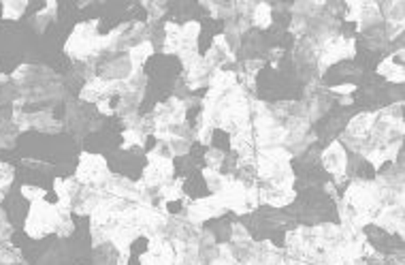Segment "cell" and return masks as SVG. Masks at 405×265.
<instances>
[{"label": "cell", "instance_id": "cell-1", "mask_svg": "<svg viewBox=\"0 0 405 265\" xmlns=\"http://www.w3.org/2000/svg\"><path fill=\"white\" fill-rule=\"evenodd\" d=\"M107 51V34L98 32V19L79 21L64 43V53L73 62H90Z\"/></svg>", "mask_w": 405, "mask_h": 265}, {"label": "cell", "instance_id": "cell-2", "mask_svg": "<svg viewBox=\"0 0 405 265\" xmlns=\"http://www.w3.org/2000/svg\"><path fill=\"white\" fill-rule=\"evenodd\" d=\"M214 194L220 199V203L224 205V209H231V212H235L239 216L252 214L258 207V203H261L258 188L243 184L233 173L222 175V182H220V186H218V190Z\"/></svg>", "mask_w": 405, "mask_h": 265}, {"label": "cell", "instance_id": "cell-3", "mask_svg": "<svg viewBox=\"0 0 405 265\" xmlns=\"http://www.w3.org/2000/svg\"><path fill=\"white\" fill-rule=\"evenodd\" d=\"M60 220V209L56 203H49L47 199L32 201L28 205V214L23 220V233L30 239H45L47 235H56Z\"/></svg>", "mask_w": 405, "mask_h": 265}, {"label": "cell", "instance_id": "cell-4", "mask_svg": "<svg viewBox=\"0 0 405 265\" xmlns=\"http://www.w3.org/2000/svg\"><path fill=\"white\" fill-rule=\"evenodd\" d=\"M290 158L293 154L284 147V145H271V147H258L256 154V171L263 180L269 182H280L284 180L288 173H293L290 169Z\"/></svg>", "mask_w": 405, "mask_h": 265}, {"label": "cell", "instance_id": "cell-5", "mask_svg": "<svg viewBox=\"0 0 405 265\" xmlns=\"http://www.w3.org/2000/svg\"><path fill=\"white\" fill-rule=\"evenodd\" d=\"M173 175H175L173 156L167 152L164 143H158V147L147 152V165H145L143 175H141L139 182L145 188H160L164 182L173 180Z\"/></svg>", "mask_w": 405, "mask_h": 265}, {"label": "cell", "instance_id": "cell-6", "mask_svg": "<svg viewBox=\"0 0 405 265\" xmlns=\"http://www.w3.org/2000/svg\"><path fill=\"white\" fill-rule=\"evenodd\" d=\"M113 173L109 171L107 158L94 152H81L77 158V167H75V180L85 186V188H102L107 184V180Z\"/></svg>", "mask_w": 405, "mask_h": 265}, {"label": "cell", "instance_id": "cell-7", "mask_svg": "<svg viewBox=\"0 0 405 265\" xmlns=\"http://www.w3.org/2000/svg\"><path fill=\"white\" fill-rule=\"evenodd\" d=\"M224 205L220 203V199L211 192L209 197H201L194 201H186V218L192 224H203L207 220L220 218L224 214Z\"/></svg>", "mask_w": 405, "mask_h": 265}, {"label": "cell", "instance_id": "cell-8", "mask_svg": "<svg viewBox=\"0 0 405 265\" xmlns=\"http://www.w3.org/2000/svg\"><path fill=\"white\" fill-rule=\"evenodd\" d=\"M175 256H177L175 246L158 235L149 239V248L139 256V263L141 265H175Z\"/></svg>", "mask_w": 405, "mask_h": 265}, {"label": "cell", "instance_id": "cell-9", "mask_svg": "<svg viewBox=\"0 0 405 265\" xmlns=\"http://www.w3.org/2000/svg\"><path fill=\"white\" fill-rule=\"evenodd\" d=\"M354 47H357L354 38H344V36L329 38L325 49H322V56H320V66L327 68V66H331V64H335V62H340L344 58H352L357 53Z\"/></svg>", "mask_w": 405, "mask_h": 265}, {"label": "cell", "instance_id": "cell-10", "mask_svg": "<svg viewBox=\"0 0 405 265\" xmlns=\"http://www.w3.org/2000/svg\"><path fill=\"white\" fill-rule=\"evenodd\" d=\"M322 165H325V169H327L331 175H335L337 180L346 175V169H348V152H346V147H344L342 141L335 139V141L329 143V147L322 152Z\"/></svg>", "mask_w": 405, "mask_h": 265}, {"label": "cell", "instance_id": "cell-11", "mask_svg": "<svg viewBox=\"0 0 405 265\" xmlns=\"http://www.w3.org/2000/svg\"><path fill=\"white\" fill-rule=\"evenodd\" d=\"M81 188H83V186H81L75 177H56V180H53V192H56V197H58L56 205H58L60 209H66V212L73 214V205H75V201H77Z\"/></svg>", "mask_w": 405, "mask_h": 265}, {"label": "cell", "instance_id": "cell-12", "mask_svg": "<svg viewBox=\"0 0 405 265\" xmlns=\"http://www.w3.org/2000/svg\"><path fill=\"white\" fill-rule=\"evenodd\" d=\"M30 128H34V130H38L43 135H58V132H62L64 126H62L60 120L53 118L51 111L38 109V111L30 113Z\"/></svg>", "mask_w": 405, "mask_h": 265}, {"label": "cell", "instance_id": "cell-13", "mask_svg": "<svg viewBox=\"0 0 405 265\" xmlns=\"http://www.w3.org/2000/svg\"><path fill=\"white\" fill-rule=\"evenodd\" d=\"M154 56V45L152 41H139L135 43L130 49H128V62H130V68L135 73H141V68L145 66V62Z\"/></svg>", "mask_w": 405, "mask_h": 265}, {"label": "cell", "instance_id": "cell-14", "mask_svg": "<svg viewBox=\"0 0 405 265\" xmlns=\"http://www.w3.org/2000/svg\"><path fill=\"white\" fill-rule=\"evenodd\" d=\"M56 17H58V2H56V0H47L45 6L32 15V28H34L36 32H45V28H47L51 21H56Z\"/></svg>", "mask_w": 405, "mask_h": 265}, {"label": "cell", "instance_id": "cell-15", "mask_svg": "<svg viewBox=\"0 0 405 265\" xmlns=\"http://www.w3.org/2000/svg\"><path fill=\"white\" fill-rule=\"evenodd\" d=\"M386 81H393V83H404V64L399 62H395V58L393 56H389V58H384L380 64H378V68H376Z\"/></svg>", "mask_w": 405, "mask_h": 265}, {"label": "cell", "instance_id": "cell-16", "mask_svg": "<svg viewBox=\"0 0 405 265\" xmlns=\"http://www.w3.org/2000/svg\"><path fill=\"white\" fill-rule=\"evenodd\" d=\"M28 0H0V17L6 21H17L23 17Z\"/></svg>", "mask_w": 405, "mask_h": 265}, {"label": "cell", "instance_id": "cell-17", "mask_svg": "<svg viewBox=\"0 0 405 265\" xmlns=\"http://www.w3.org/2000/svg\"><path fill=\"white\" fill-rule=\"evenodd\" d=\"M158 192H160V197H162V203L179 201V199L186 201V197H184V180H182V177H173V180L164 182V184L158 188Z\"/></svg>", "mask_w": 405, "mask_h": 265}, {"label": "cell", "instance_id": "cell-18", "mask_svg": "<svg viewBox=\"0 0 405 265\" xmlns=\"http://www.w3.org/2000/svg\"><path fill=\"white\" fill-rule=\"evenodd\" d=\"M147 141V135L137 128V126H128L122 132V150H135V147H143Z\"/></svg>", "mask_w": 405, "mask_h": 265}, {"label": "cell", "instance_id": "cell-19", "mask_svg": "<svg viewBox=\"0 0 405 265\" xmlns=\"http://www.w3.org/2000/svg\"><path fill=\"white\" fill-rule=\"evenodd\" d=\"M252 21H254L256 28L267 30L273 24V9H271V4L269 2H258L254 6V11H252Z\"/></svg>", "mask_w": 405, "mask_h": 265}, {"label": "cell", "instance_id": "cell-20", "mask_svg": "<svg viewBox=\"0 0 405 265\" xmlns=\"http://www.w3.org/2000/svg\"><path fill=\"white\" fill-rule=\"evenodd\" d=\"M17 128H15V124L11 122V118L6 120H2L0 118V150H6V147H13L15 145V141H17Z\"/></svg>", "mask_w": 405, "mask_h": 265}, {"label": "cell", "instance_id": "cell-21", "mask_svg": "<svg viewBox=\"0 0 405 265\" xmlns=\"http://www.w3.org/2000/svg\"><path fill=\"white\" fill-rule=\"evenodd\" d=\"M19 194H21L28 203H32V201L47 199V188L34 186V184H21V186H19Z\"/></svg>", "mask_w": 405, "mask_h": 265}, {"label": "cell", "instance_id": "cell-22", "mask_svg": "<svg viewBox=\"0 0 405 265\" xmlns=\"http://www.w3.org/2000/svg\"><path fill=\"white\" fill-rule=\"evenodd\" d=\"M203 177H205L207 186L211 188V192H216L218 186H220V182H222V173H220L218 169H209V167H205V169H203Z\"/></svg>", "mask_w": 405, "mask_h": 265}, {"label": "cell", "instance_id": "cell-23", "mask_svg": "<svg viewBox=\"0 0 405 265\" xmlns=\"http://www.w3.org/2000/svg\"><path fill=\"white\" fill-rule=\"evenodd\" d=\"M13 235V224L6 216V212L0 207V241H9Z\"/></svg>", "mask_w": 405, "mask_h": 265}, {"label": "cell", "instance_id": "cell-24", "mask_svg": "<svg viewBox=\"0 0 405 265\" xmlns=\"http://www.w3.org/2000/svg\"><path fill=\"white\" fill-rule=\"evenodd\" d=\"M205 158H207V167H209V169H218V167L224 162V152L211 150L209 154H205Z\"/></svg>", "mask_w": 405, "mask_h": 265}, {"label": "cell", "instance_id": "cell-25", "mask_svg": "<svg viewBox=\"0 0 405 265\" xmlns=\"http://www.w3.org/2000/svg\"><path fill=\"white\" fill-rule=\"evenodd\" d=\"M96 111L100 113V115H105V118H111L115 111H113V107H111V100L109 98H102V100H98L96 103Z\"/></svg>", "mask_w": 405, "mask_h": 265}, {"label": "cell", "instance_id": "cell-26", "mask_svg": "<svg viewBox=\"0 0 405 265\" xmlns=\"http://www.w3.org/2000/svg\"><path fill=\"white\" fill-rule=\"evenodd\" d=\"M21 162H23L26 167L41 169V171H49V169H51V165H49V162H43V160H38V158H21Z\"/></svg>", "mask_w": 405, "mask_h": 265}, {"label": "cell", "instance_id": "cell-27", "mask_svg": "<svg viewBox=\"0 0 405 265\" xmlns=\"http://www.w3.org/2000/svg\"><path fill=\"white\" fill-rule=\"evenodd\" d=\"M331 92H335V94H352L354 90H357V83H340V85H331L329 88Z\"/></svg>", "mask_w": 405, "mask_h": 265}, {"label": "cell", "instance_id": "cell-28", "mask_svg": "<svg viewBox=\"0 0 405 265\" xmlns=\"http://www.w3.org/2000/svg\"><path fill=\"white\" fill-rule=\"evenodd\" d=\"M13 180L15 177H0V192H9V188H11V184H13Z\"/></svg>", "mask_w": 405, "mask_h": 265}, {"label": "cell", "instance_id": "cell-29", "mask_svg": "<svg viewBox=\"0 0 405 265\" xmlns=\"http://www.w3.org/2000/svg\"><path fill=\"white\" fill-rule=\"evenodd\" d=\"M6 81H11V77H9V75H4V73H0V85H2V83H6Z\"/></svg>", "mask_w": 405, "mask_h": 265}, {"label": "cell", "instance_id": "cell-30", "mask_svg": "<svg viewBox=\"0 0 405 265\" xmlns=\"http://www.w3.org/2000/svg\"><path fill=\"white\" fill-rule=\"evenodd\" d=\"M2 201H4V192H0V205H2Z\"/></svg>", "mask_w": 405, "mask_h": 265}]
</instances>
